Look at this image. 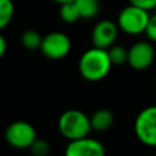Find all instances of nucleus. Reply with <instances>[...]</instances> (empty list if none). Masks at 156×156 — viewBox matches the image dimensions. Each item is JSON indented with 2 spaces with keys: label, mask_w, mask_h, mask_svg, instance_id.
Returning a JSON list of instances; mask_svg holds the SVG:
<instances>
[{
  "label": "nucleus",
  "mask_w": 156,
  "mask_h": 156,
  "mask_svg": "<svg viewBox=\"0 0 156 156\" xmlns=\"http://www.w3.org/2000/svg\"><path fill=\"white\" fill-rule=\"evenodd\" d=\"M57 128L60 134L68 141L89 136L91 132L90 116L80 110H67L60 116Z\"/></svg>",
  "instance_id": "nucleus-2"
},
{
  "label": "nucleus",
  "mask_w": 156,
  "mask_h": 156,
  "mask_svg": "<svg viewBox=\"0 0 156 156\" xmlns=\"http://www.w3.org/2000/svg\"><path fill=\"white\" fill-rule=\"evenodd\" d=\"M149 18V11L129 4L119 11L116 23L119 30H122L123 33L128 35H139L141 33H145Z\"/></svg>",
  "instance_id": "nucleus-3"
},
{
  "label": "nucleus",
  "mask_w": 156,
  "mask_h": 156,
  "mask_svg": "<svg viewBox=\"0 0 156 156\" xmlns=\"http://www.w3.org/2000/svg\"><path fill=\"white\" fill-rule=\"evenodd\" d=\"M134 133L141 144L156 147V105L147 106L136 115Z\"/></svg>",
  "instance_id": "nucleus-4"
},
{
  "label": "nucleus",
  "mask_w": 156,
  "mask_h": 156,
  "mask_svg": "<svg viewBox=\"0 0 156 156\" xmlns=\"http://www.w3.org/2000/svg\"><path fill=\"white\" fill-rule=\"evenodd\" d=\"M98 1H100V0H98Z\"/></svg>",
  "instance_id": "nucleus-21"
},
{
  "label": "nucleus",
  "mask_w": 156,
  "mask_h": 156,
  "mask_svg": "<svg viewBox=\"0 0 156 156\" xmlns=\"http://www.w3.org/2000/svg\"><path fill=\"white\" fill-rule=\"evenodd\" d=\"M155 156H156V155H155Z\"/></svg>",
  "instance_id": "nucleus-22"
},
{
  "label": "nucleus",
  "mask_w": 156,
  "mask_h": 156,
  "mask_svg": "<svg viewBox=\"0 0 156 156\" xmlns=\"http://www.w3.org/2000/svg\"><path fill=\"white\" fill-rule=\"evenodd\" d=\"M112 63L107 49L93 46L85 50L78 61V71L88 82H99L111 71Z\"/></svg>",
  "instance_id": "nucleus-1"
},
{
  "label": "nucleus",
  "mask_w": 156,
  "mask_h": 156,
  "mask_svg": "<svg viewBox=\"0 0 156 156\" xmlns=\"http://www.w3.org/2000/svg\"><path fill=\"white\" fill-rule=\"evenodd\" d=\"M115 122V116L112 111L107 108H99L90 116V124L91 130L95 132H106L108 130Z\"/></svg>",
  "instance_id": "nucleus-10"
},
{
  "label": "nucleus",
  "mask_w": 156,
  "mask_h": 156,
  "mask_svg": "<svg viewBox=\"0 0 156 156\" xmlns=\"http://www.w3.org/2000/svg\"><path fill=\"white\" fill-rule=\"evenodd\" d=\"M6 50H7V41L5 37L0 33V58L6 54Z\"/></svg>",
  "instance_id": "nucleus-19"
},
{
  "label": "nucleus",
  "mask_w": 156,
  "mask_h": 156,
  "mask_svg": "<svg viewBox=\"0 0 156 156\" xmlns=\"http://www.w3.org/2000/svg\"><path fill=\"white\" fill-rule=\"evenodd\" d=\"M128 2L146 11L156 10V0H128Z\"/></svg>",
  "instance_id": "nucleus-18"
},
{
  "label": "nucleus",
  "mask_w": 156,
  "mask_h": 156,
  "mask_svg": "<svg viewBox=\"0 0 156 156\" xmlns=\"http://www.w3.org/2000/svg\"><path fill=\"white\" fill-rule=\"evenodd\" d=\"M4 135L6 143L15 149H29L38 138L34 126L27 121H15L10 123Z\"/></svg>",
  "instance_id": "nucleus-5"
},
{
  "label": "nucleus",
  "mask_w": 156,
  "mask_h": 156,
  "mask_svg": "<svg viewBox=\"0 0 156 156\" xmlns=\"http://www.w3.org/2000/svg\"><path fill=\"white\" fill-rule=\"evenodd\" d=\"M145 34L151 43H156V13L150 15L147 26L145 28Z\"/></svg>",
  "instance_id": "nucleus-17"
},
{
  "label": "nucleus",
  "mask_w": 156,
  "mask_h": 156,
  "mask_svg": "<svg viewBox=\"0 0 156 156\" xmlns=\"http://www.w3.org/2000/svg\"><path fill=\"white\" fill-rule=\"evenodd\" d=\"M43 41V37L38 30L27 29L21 34V44L27 50H37L40 49Z\"/></svg>",
  "instance_id": "nucleus-13"
},
{
  "label": "nucleus",
  "mask_w": 156,
  "mask_h": 156,
  "mask_svg": "<svg viewBox=\"0 0 156 156\" xmlns=\"http://www.w3.org/2000/svg\"><path fill=\"white\" fill-rule=\"evenodd\" d=\"M29 150H30V154L33 156H48L51 151V146H50L48 140L37 138L35 141L29 147Z\"/></svg>",
  "instance_id": "nucleus-16"
},
{
  "label": "nucleus",
  "mask_w": 156,
  "mask_h": 156,
  "mask_svg": "<svg viewBox=\"0 0 156 156\" xmlns=\"http://www.w3.org/2000/svg\"><path fill=\"white\" fill-rule=\"evenodd\" d=\"M63 156H105V146L98 139L85 136L68 141Z\"/></svg>",
  "instance_id": "nucleus-9"
},
{
  "label": "nucleus",
  "mask_w": 156,
  "mask_h": 156,
  "mask_svg": "<svg viewBox=\"0 0 156 156\" xmlns=\"http://www.w3.org/2000/svg\"><path fill=\"white\" fill-rule=\"evenodd\" d=\"M79 16L83 20H91L100 12V5L98 0H76Z\"/></svg>",
  "instance_id": "nucleus-11"
},
{
  "label": "nucleus",
  "mask_w": 156,
  "mask_h": 156,
  "mask_svg": "<svg viewBox=\"0 0 156 156\" xmlns=\"http://www.w3.org/2000/svg\"><path fill=\"white\" fill-rule=\"evenodd\" d=\"M110 60L112 66H122L124 63H128V49H126L122 45H112L107 49Z\"/></svg>",
  "instance_id": "nucleus-15"
},
{
  "label": "nucleus",
  "mask_w": 156,
  "mask_h": 156,
  "mask_svg": "<svg viewBox=\"0 0 156 156\" xmlns=\"http://www.w3.org/2000/svg\"><path fill=\"white\" fill-rule=\"evenodd\" d=\"M72 48L69 37L60 30H54L43 37L40 45L41 54L50 60H61L66 57Z\"/></svg>",
  "instance_id": "nucleus-6"
},
{
  "label": "nucleus",
  "mask_w": 156,
  "mask_h": 156,
  "mask_svg": "<svg viewBox=\"0 0 156 156\" xmlns=\"http://www.w3.org/2000/svg\"><path fill=\"white\" fill-rule=\"evenodd\" d=\"M155 60V48L150 40H139L128 49V65L136 69L149 68Z\"/></svg>",
  "instance_id": "nucleus-7"
},
{
  "label": "nucleus",
  "mask_w": 156,
  "mask_h": 156,
  "mask_svg": "<svg viewBox=\"0 0 156 156\" xmlns=\"http://www.w3.org/2000/svg\"><path fill=\"white\" fill-rule=\"evenodd\" d=\"M15 16V4L12 0H0V30L6 28Z\"/></svg>",
  "instance_id": "nucleus-14"
},
{
  "label": "nucleus",
  "mask_w": 156,
  "mask_h": 156,
  "mask_svg": "<svg viewBox=\"0 0 156 156\" xmlns=\"http://www.w3.org/2000/svg\"><path fill=\"white\" fill-rule=\"evenodd\" d=\"M54 2H57V4H65V2H71V1H76V0H51Z\"/></svg>",
  "instance_id": "nucleus-20"
},
{
  "label": "nucleus",
  "mask_w": 156,
  "mask_h": 156,
  "mask_svg": "<svg viewBox=\"0 0 156 156\" xmlns=\"http://www.w3.org/2000/svg\"><path fill=\"white\" fill-rule=\"evenodd\" d=\"M58 15H60L61 21H63L67 24H73L78 20H80V16H79V12H78V9H77L74 1L61 4Z\"/></svg>",
  "instance_id": "nucleus-12"
},
{
  "label": "nucleus",
  "mask_w": 156,
  "mask_h": 156,
  "mask_svg": "<svg viewBox=\"0 0 156 156\" xmlns=\"http://www.w3.org/2000/svg\"><path fill=\"white\" fill-rule=\"evenodd\" d=\"M119 28L116 22L111 20H101L99 21L91 30V43L93 46L108 49L111 48L118 37Z\"/></svg>",
  "instance_id": "nucleus-8"
}]
</instances>
